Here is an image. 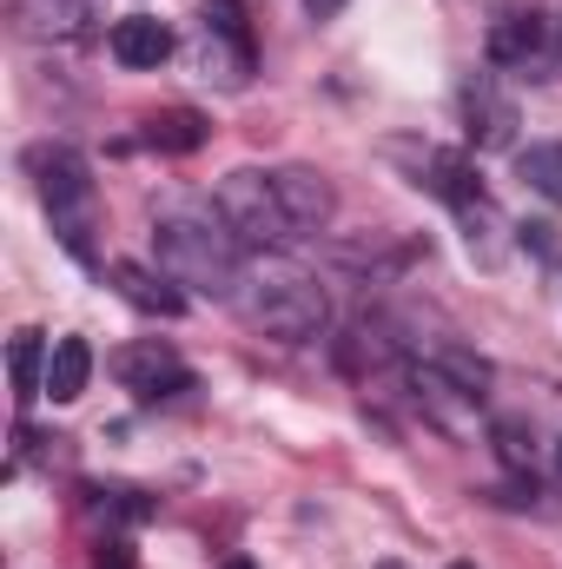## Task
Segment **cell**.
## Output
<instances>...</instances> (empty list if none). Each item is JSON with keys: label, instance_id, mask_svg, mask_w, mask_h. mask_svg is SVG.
<instances>
[{"label": "cell", "instance_id": "obj_12", "mask_svg": "<svg viewBox=\"0 0 562 569\" xmlns=\"http://www.w3.org/2000/svg\"><path fill=\"white\" fill-rule=\"evenodd\" d=\"M47 345H40V331H13V345H7V378H13V398L20 405H33V398H47Z\"/></svg>", "mask_w": 562, "mask_h": 569}, {"label": "cell", "instance_id": "obj_4", "mask_svg": "<svg viewBox=\"0 0 562 569\" xmlns=\"http://www.w3.org/2000/svg\"><path fill=\"white\" fill-rule=\"evenodd\" d=\"M27 166L40 172V199L53 206V219L67 226V246L87 252V212H93V179H87V159L67 152V146H40L27 152Z\"/></svg>", "mask_w": 562, "mask_h": 569}, {"label": "cell", "instance_id": "obj_16", "mask_svg": "<svg viewBox=\"0 0 562 569\" xmlns=\"http://www.w3.org/2000/svg\"><path fill=\"white\" fill-rule=\"evenodd\" d=\"M496 457H503L516 477H530V470H536V450H530V437H523L516 418H496Z\"/></svg>", "mask_w": 562, "mask_h": 569}, {"label": "cell", "instance_id": "obj_20", "mask_svg": "<svg viewBox=\"0 0 562 569\" xmlns=\"http://www.w3.org/2000/svg\"><path fill=\"white\" fill-rule=\"evenodd\" d=\"M450 569H476V563H450Z\"/></svg>", "mask_w": 562, "mask_h": 569}, {"label": "cell", "instance_id": "obj_8", "mask_svg": "<svg viewBox=\"0 0 562 569\" xmlns=\"http://www.w3.org/2000/svg\"><path fill=\"white\" fill-rule=\"evenodd\" d=\"M107 279H113V291H120L133 311H145V318H179V311H185V291H179V279L145 272V266H133V259H113V266H107Z\"/></svg>", "mask_w": 562, "mask_h": 569}, {"label": "cell", "instance_id": "obj_13", "mask_svg": "<svg viewBox=\"0 0 562 569\" xmlns=\"http://www.w3.org/2000/svg\"><path fill=\"white\" fill-rule=\"evenodd\" d=\"M279 192H284V206H291V219H298V232H318L331 219V186L318 172L291 166V172H279Z\"/></svg>", "mask_w": 562, "mask_h": 569}, {"label": "cell", "instance_id": "obj_19", "mask_svg": "<svg viewBox=\"0 0 562 569\" xmlns=\"http://www.w3.org/2000/svg\"><path fill=\"white\" fill-rule=\"evenodd\" d=\"M225 569H259V563H245V557H225Z\"/></svg>", "mask_w": 562, "mask_h": 569}, {"label": "cell", "instance_id": "obj_7", "mask_svg": "<svg viewBox=\"0 0 562 569\" xmlns=\"http://www.w3.org/2000/svg\"><path fill=\"white\" fill-rule=\"evenodd\" d=\"M463 120H470V146L476 152H503V146L516 140V100L490 73L463 80Z\"/></svg>", "mask_w": 562, "mask_h": 569}, {"label": "cell", "instance_id": "obj_6", "mask_svg": "<svg viewBox=\"0 0 562 569\" xmlns=\"http://www.w3.org/2000/svg\"><path fill=\"white\" fill-rule=\"evenodd\" d=\"M391 159H411V186H423V192H436L443 206H476L483 199V186H476V172L456 159V152H443V146H391Z\"/></svg>", "mask_w": 562, "mask_h": 569}, {"label": "cell", "instance_id": "obj_1", "mask_svg": "<svg viewBox=\"0 0 562 569\" xmlns=\"http://www.w3.org/2000/svg\"><path fill=\"white\" fill-rule=\"evenodd\" d=\"M152 252H159V272L179 284H199L212 298H232L245 284V246L219 226V219H159L152 226Z\"/></svg>", "mask_w": 562, "mask_h": 569}, {"label": "cell", "instance_id": "obj_5", "mask_svg": "<svg viewBox=\"0 0 562 569\" xmlns=\"http://www.w3.org/2000/svg\"><path fill=\"white\" fill-rule=\"evenodd\" d=\"M113 378H120L133 398H172V391H192V371H185L179 351L159 345V338H140V345L113 351Z\"/></svg>", "mask_w": 562, "mask_h": 569}, {"label": "cell", "instance_id": "obj_2", "mask_svg": "<svg viewBox=\"0 0 562 569\" xmlns=\"http://www.w3.org/2000/svg\"><path fill=\"white\" fill-rule=\"evenodd\" d=\"M212 212H219V226L239 246H265L272 252V246L298 239V219H291V206H284V192H279V172H252V166L225 172L219 192H212Z\"/></svg>", "mask_w": 562, "mask_h": 569}, {"label": "cell", "instance_id": "obj_9", "mask_svg": "<svg viewBox=\"0 0 562 569\" xmlns=\"http://www.w3.org/2000/svg\"><path fill=\"white\" fill-rule=\"evenodd\" d=\"M543 40H550V20H543L536 7H503V13L490 20V60H496V67H523V60H536Z\"/></svg>", "mask_w": 562, "mask_h": 569}, {"label": "cell", "instance_id": "obj_15", "mask_svg": "<svg viewBox=\"0 0 562 569\" xmlns=\"http://www.w3.org/2000/svg\"><path fill=\"white\" fill-rule=\"evenodd\" d=\"M516 172L530 179V192H543L550 206H562V140L523 146V152H516Z\"/></svg>", "mask_w": 562, "mask_h": 569}, {"label": "cell", "instance_id": "obj_10", "mask_svg": "<svg viewBox=\"0 0 562 569\" xmlns=\"http://www.w3.org/2000/svg\"><path fill=\"white\" fill-rule=\"evenodd\" d=\"M113 60L120 67H133V73H152L165 53H172V27L165 20H152V13H127V20H113Z\"/></svg>", "mask_w": 562, "mask_h": 569}, {"label": "cell", "instance_id": "obj_21", "mask_svg": "<svg viewBox=\"0 0 562 569\" xmlns=\"http://www.w3.org/2000/svg\"><path fill=\"white\" fill-rule=\"evenodd\" d=\"M378 569H404V563H378Z\"/></svg>", "mask_w": 562, "mask_h": 569}, {"label": "cell", "instance_id": "obj_22", "mask_svg": "<svg viewBox=\"0 0 562 569\" xmlns=\"http://www.w3.org/2000/svg\"><path fill=\"white\" fill-rule=\"evenodd\" d=\"M556 463H562V443H556Z\"/></svg>", "mask_w": 562, "mask_h": 569}, {"label": "cell", "instance_id": "obj_14", "mask_svg": "<svg viewBox=\"0 0 562 569\" xmlns=\"http://www.w3.org/2000/svg\"><path fill=\"white\" fill-rule=\"evenodd\" d=\"M145 140L159 146V152H199L205 146V120L192 107H165V113L145 120Z\"/></svg>", "mask_w": 562, "mask_h": 569}, {"label": "cell", "instance_id": "obj_3", "mask_svg": "<svg viewBox=\"0 0 562 569\" xmlns=\"http://www.w3.org/2000/svg\"><path fill=\"white\" fill-rule=\"evenodd\" d=\"M252 318L284 338V345H304V338H318L324 331V291L304 279V272H291V266H272L259 291H252Z\"/></svg>", "mask_w": 562, "mask_h": 569}, {"label": "cell", "instance_id": "obj_18", "mask_svg": "<svg viewBox=\"0 0 562 569\" xmlns=\"http://www.w3.org/2000/svg\"><path fill=\"white\" fill-rule=\"evenodd\" d=\"M344 7H351V0H304V13H311V20H338Z\"/></svg>", "mask_w": 562, "mask_h": 569}, {"label": "cell", "instance_id": "obj_17", "mask_svg": "<svg viewBox=\"0 0 562 569\" xmlns=\"http://www.w3.org/2000/svg\"><path fill=\"white\" fill-rule=\"evenodd\" d=\"M93 569H133V543L107 537V543H100V557H93Z\"/></svg>", "mask_w": 562, "mask_h": 569}, {"label": "cell", "instance_id": "obj_11", "mask_svg": "<svg viewBox=\"0 0 562 569\" xmlns=\"http://www.w3.org/2000/svg\"><path fill=\"white\" fill-rule=\"evenodd\" d=\"M87 378H93V345L87 338H60L53 358H47V398L53 405H73L87 391Z\"/></svg>", "mask_w": 562, "mask_h": 569}]
</instances>
